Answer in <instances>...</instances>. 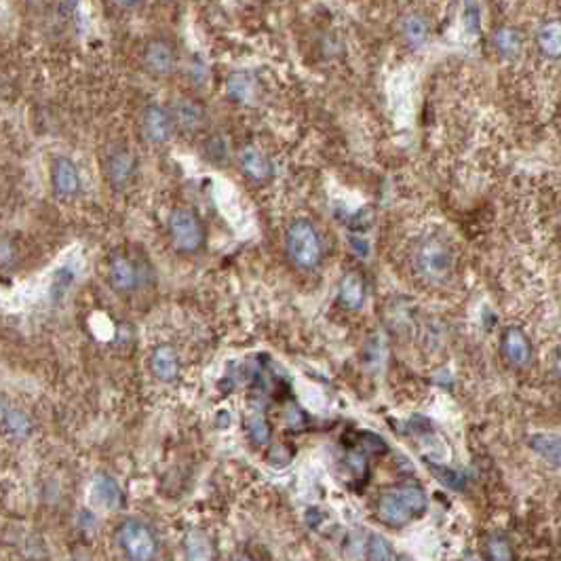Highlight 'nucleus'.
Segmentation results:
<instances>
[{
  "label": "nucleus",
  "mask_w": 561,
  "mask_h": 561,
  "mask_svg": "<svg viewBox=\"0 0 561 561\" xmlns=\"http://www.w3.org/2000/svg\"><path fill=\"white\" fill-rule=\"evenodd\" d=\"M91 494L97 507H104L108 510H116L123 504V492L110 475H97L96 482H93Z\"/></svg>",
  "instance_id": "obj_17"
},
{
  "label": "nucleus",
  "mask_w": 561,
  "mask_h": 561,
  "mask_svg": "<svg viewBox=\"0 0 561 561\" xmlns=\"http://www.w3.org/2000/svg\"><path fill=\"white\" fill-rule=\"evenodd\" d=\"M3 425H5V431H7L11 437H26V435L30 433V420L28 416L23 414V411L15 409V408H9L7 403H5V409H3Z\"/></svg>",
  "instance_id": "obj_22"
},
{
  "label": "nucleus",
  "mask_w": 561,
  "mask_h": 561,
  "mask_svg": "<svg viewBox=\"0 0 561 561\" xmlns=\"http://www.w3.org/2000/svg\"><path fill=\"white\" fill-rule=\"evenodd\" d=\"M249 435L258 446H268V439H271V428H268L266 418L262 414H253L249 418Z\"/></svg>",
  "instance_id": "obj_24"
},
{
  "label": "nucleus",
  "mask_w": 561,
  "mask_h": 561,
  "mask_svg": "<svg viewBox=\"0 0 561 561\" xmlns=\"http://www.w3.org/2000/svg\"><path fill=\"white\" fill-rule=\"evenodd\" d=\"M189 72H190V77H192V80H195L197 85H201L203 80L207 78V68H205L203 60H198V58H192V60H190Z\"/></svg>",
  "instance_id": "obj_29"
},
{
  "label": "nucleus",
  "mask_w": 561,
  "mask_h": 561,
  "mask_svg": "<svg viewBox=\"0 0 561 561\" xmlns=\"http://www.w3.org/2000/svg\"><path fill=\"white\" fill-rule=\"evenodd\" d=\"M463 26L469 36L482 34V7H479V0H464Z\"/></svg>",
  "instance_id": "obj_23"
},
{
  "label": "nucleus",
  "mask_w": 561,
  "mask_h": 561,
  "mask_svg": "<svg viewBox=\"0 0 561 561\" xmlns=\"http://www.w3.org/2000/svg\"><path fill=\"white\" fill-rule=\"evenodd\" d=\"M529 450L548 464H561V435L536 433L528 439Z\"/></svg>",
  "instance_id": "obj_19"
},
{
  "label": "nucleus",
  "mask_w": 561,
  "mask_h": 561,
  "mask_svg": "<svg viewBox=\"0 0 561 561\" xmlns=\"http://www.w3.org/2000/svg\"><path fill=\"white\" fill-rule=\"evenodd\" d=\"M133 173H135V157L129 151L118 148V151L108 154V159H106V178H108V182L115 186V189H121V186L129 184Z\"/></svg>",
  "instance_id": "obj_14"
},
{
  "label": "nucleus",
  "mask_w": 561,
  "mask_h": 561,
  "mask_svg": "<svg viewBox=\"0 0 561 561\" xmlns=\"http://www.w3.org/2000/svg\"><path fill=\"white\" fill-rule=\"evenodd\" d=\"M414 264L418 274L425 277L428 283H444L452 274L454 253L444 241L428 239L418 249Z\"/></svg>",
  "instance_id": "obj_3"
},
{
  "label": "nucleus",
  "mask_w": 561,
  "mask_h": 561,
  "mask_svg": "<svg viewBox=\"0 0 561 561\" xmlns=\"http://www.w3.org/2000/svg\"><path fill=\"white\" fill-rule=\"evenodd\" d=\"M428 501L425 490L418 485H403L392 492H386L378 501V517L386 526L401 528L414 517L427 513Z\"/></svg>",
  "instance_id": "obj_1"
},
{
  "label": "nucleus",
  "mask_w": 561,
  "mask_h": 561,
  "mask_svg": "<svg viewBox=\"0 0 561 561\" xmlns=\"http://www.w3.org/2000/svg\"><path fill=\"white\" fill-rule=\"evenodd\" d=\"M367 557L382 561V559H392L395 553H392V545L382 536H372L370 538V547H367Z\"/></svg>",
  "instance_id": "obj_25"
},
{
  "label": "nucleus",
  "mask_w": 561,
  "mask_h": 561,
  "mask_svg": "<svg viewBox=\"0 0 561 561\" xmlns=\"http://www.w3.org/2000/svg\"><path fill=\"white\" fill-rule=\"evenodd\" d=\"M285 247H288L290 260L302 271H310L321 262L323 245L315 226L307 220H296L285 236Z\"/></svg>",
  "instance_id": "obj_2"
},
{
  "label": "nucleus",
  "mask_w": 561,
  "mask_h": 561,
  "mask_svg": "<svg viewBox=\"0 0 561 561\" xmlns=\"http://www.w3.org/2000/svg\"><path fill=\"white\" fill-rule=\"evenodd\" d=\"M151 365H152L154 376H157L159 380H163V382H170V380L176 378L179 372V359H178L176 348L170 345H161L154 348Z\"/></svg>",
  "instance_id": "obj_18"
},
{
  "label": "nucleus",
  "mask_w": 561,
  "mask_h": 561,
  "mask_svg": "<svg viewBox=\"0 0 561 561\" xmlns=\"http://www.w3.org/2000/svg\"><path fill=\"white\" fill-rule=\"evenodd\" d=\"M53 189L60 197H74L80 190V178L77 165L70 159L58 157L51 165Z\"/></svg>",
  "instance_id": "obj_13"
},
{
  "label": "nucleus",
  "mask_w": 561,
  "mask_h": 561,
  "mask_svg": "<svg viewBox=\"0 0 561 561\" xmlns=\"http://www.w3.org/2000/svg\"><path fill=\"white\" fill-rule=\"evenodd\" d=\"M433 471L439 475V482L446 483L447 488L452 490H463L464 488V479L460 473L452 471V469H446V466H433Z\"/></svg>",
  "instance_id": "obj_28"
},
{
  "label": "nucleus",
  "mask_w": 561,
  "mask_h": 561,
  "mask_svg": "<svg viewBox=\"0 0 561 561\" xmlns=\"http://www.w3.org/2000/svg\"><path fill=\"white\" fill-rule=\"evenodd\" d=\"M534 45L545 60H561V17L542 22L534 32Z\"/></svg>",
  "instance_id": "obj_11"
},
{
  "label": "nucleus",
  "mask_w": 561,
  "mask_h": 561,
  "mask_svg": "<svg viewBox=\"0 0 561 561\" xmlns=\"http://www.w3.org/2000/svg\"><path fill=\"white\" fill-rule=\"evenodd\" d=\"M146 0H108V5H112V7L118 9V11H133L137 7H142Z\"/></svg>",
  "instance_id": "obj_31"
},
{
  "label": "nucleus",
  "mask_w": 561,
  "mask_h": 561,
  "mask_svg": "<svg viewBox=\"0 0 561 561\" xmlns=\"http://www.w3.org/2000/svg\"><path fill=\"white\" fill-rule=\"evenodd\" d=\"M171 115L176 121V129L184 131V133H195L207 121L205 106L192 97H178L171 106Z\"/></svg>",
  "instance_id": "obj_9"
},
{
  "label": "nucleus",
  "mask_w": 561,
  "mask_h": 561,
  "mask_svg": "<svg viewBox=\"0 0 561 561\" xmlns=\"http://www.w3.org/2000/svg\"><path fill=\"white\" fill-rule=\"evenodd\" d=\"M108 279L112 290L116 291H131L137 285L135 268L127 258H123V255H116V258L110 260Z\"/></svg>",
  "instance_id": "obj_20"
},
{
  "label": "nucleus",
  "mask_w": 561,
  "mask_h": 561,
  "mask_svg": "<svg viewBox=\"0 0 561 561\" xmlns=\"http://www.w3.org/2000/svg\"><path fill=\"white\" fill-rule=\"evenodd\" d=\"M142 66L152 77H171L179 66V53L176 42L167 36H152L142 47Z\"/></svg>",
  "instance_id": "obj_4"
},
{
  "label": "nucleus",
  "mask_w": 561,
  "mask_h": 561,
  "mask_svg": "<svg viewBox=\"0 0 561 561\" xmlns=\"http://www.w3.org/2000/svg\"><path fill=\"white\" fill-rule=\"evenodd\" d=\"M488 557L496 559V561H507L513 557V551H510V545L502 536H494L488 542Z\"/></svg>",
  "instance_id": "obj_26"
},
{
  "label": "nucleus",
  "mask_w": 561,
  "mask_h": 561,
  "mask_svg": "<svg viewBox=\"0 0 561 561\" xmlns=\"http://www.w3.org/2000/svg\"><path fill=\"white\" fill-rule=\"evenodd\" d=\"M80 7V0H58V9L64 17H72Z\"/></svg>",
  "instance_id": "obj_30"
},
{
  "label": "nucleus",
  "mask_w": 561,
  "mask_h": 561,
  "mask_svg": "<svg viewBox=\"0 0 561 561\" xmlns=\"http://www.w3.org/2000/svg\"><path fill=\"white\" fill-rule=\"evenodd\" d=\"M140 131L144 135L148 144L161 146L171 140L173 131H176V121H173L171 110H167L161 104H148L142 110L140 116Z\"/></svg>",
  "instance_id": "obj_7"
},
{
  "label": "nucleus",
  "mask_w": 561,
  "mask_h": 561,
  "mask_svg": "<svg viewBox=\"0 0 561 561\" xmlns=\"http://www.w3.org/2000/svg\"><path fill=\"white\" fill-rule=\"evenodd\" d=\"M492 49H494L501 60L513 61L523 51V34L515 26H509V23L498 26L492 32Z\"/></svg>",
  "instance_id": "obj_12"
},
{
  "label": "nucleus",
  "mask_w": 561,
  "mask_h": 561,
  "mask_svg": "<svg viewBox=\"0 0 561 561\" xmlns=\"http://www.w3.org/2000/svg\"><path fill=\"white\" fill-rule=\"evenodd\" d=\"M399 36L405 42V47L420 49L431 39V22L420 11H409L399 22Z\"/></svg>",
  "instance_id": "obj_10"
},
{
  "label": "nucleus",
  "mask_w": 561,
  "mask_h": 561,
  "mask_svg": "<svg viewBox=\"0 0 561 561\" xmlns=\"http://www.w3.org/2000/svg\"><path fill=\"white\" fill-rule=\"evenodd\" d=\"M285 420H288V425H290V427H294V428H298V427H302V422H304V416H302V411L296 408V405H291V408H290V411H288V414H285Z\"/></svg>",
  "instance_id": "obj_32"
},
{
  "label": "nucleus",
  "mask_w": 561,
  "mask_h": 561,
  "mask_svg": "<svg viewBox=\"0 0 561 561\" xmlns=\"http://www.w3.org/2000/svg\"><path fill=\"white\" fill-rule=\"evenodd\" d=\"M501 348L504 359L513 367H528L532 361V342H529L528 334L521 327H507L502 334Z\"/></svg>",
  "instance_id": "obj_8"
},
{
  "label": "nucleus",
  "mask_w": 561,
  "mask_h": 561,
  "mask_svg": "<svg viewBox=\"0 0 561 561\" xmlns=\"http://www.w3.org/2000/svg\"><path fill=\"white\" fill-rule=\"evenodd\" d=\"M118 545H121L124 553H127L129 559L148 561L157 557L159 542L154 538L152 529L142 521L135 520L124 521L121 529H118Z\"/></svg>",
  "instance_id": "obj_5"
},
{
  "label": "nucleus",
  "mask_w": 561,
  "mask_h": 561,
  "mask_svg": "<svg viewBox=\"0 0 561 561\" xmlns=\"http://www.w3.org/2000/svg\"><path fill=\"white\" fill-rule=\"evenodd\" d=\"M226 93L235 104H249L258 93V80L252 72L236 70L226 78Z\"/></svg>",
  "instance_id": "obj_16"
},
{
  "label": "nucleus",
  "mask_w": 561,
  "mask_h": 561,
  "mask_svg": "<svg viewBox=\"0 0 561 561\" xmlns=\"http://www.w3.org/2000/svg\"><path fill=\"white\" fill-rule=\"evenodd\" d=\"M11 260H14V253H11V243L5 241L3 243V268H9Z\"/></svg>",
  "instance_id": "obj_33"
},
{
  "label": "nucleus",
  "mask_w": 561,
  "mask_h": 561,
  "mask_svg": "<svg viewBox=\"0 0 561 561\" xmlns=\"http://www.w3.org/2000/svg\"><path fill=\"white\" fill-rule=\"evenodd\" d=\"M340 302L348 310H359L365 302V283L359 272H346L340 280Z\"/></svg>",
  "instance_id": "obj_21"
},
{
  "label": "nucleus",
  "mask_w": 561,
  "mask_h": 561,
  "mask_svg": "<svg viewBox=\"0 0 561 561\" xmlns=\"http://www.w3.org/2000/svg\"><path fill=\"white\" fill-rule=\"evenodd\" d=\"M239 165L243 173L253 182H266L272 178V163L264 152L253 146H245L239 152Z\"/></svg>",
  "instance_id": "obj_15"
},
{
  "label": "nucleus",
  "mask_w": 561,
  "mask_h": 561,
  "mask_svg": "<svg viewBox=\"0 0 561 561\" xmlns=\"http://www.w3.org/2000/svg\"><path fill=\"white\" fill-rule=\"evenodd\" d=\"M555 365H557V373H559V376H561V354H559V359H557V361H555Z\"/></svg>",
  "instance_id": "obj_34"
},
{
  "label": "nucleus",
  "mask_w": 561,
  "mask_h": 561,
  "mask_svg": "<svg viewBox=\"0 0 561 561\" xmlns=\"http://www.w3.org/2000/svg\"><path fill=\"white\" fill-rule=\"evenodd\" d=\"M170 235L173 247L184 253H192L203 243V226L190 209L178 207L170 216Z\"/></svg>",
  "instance_id": "obj_6"
},
{
  "label": "nucleus",
  "mask_w": 561,
  "mask_h": 561,
  "mask_svg": "<svg viewBox=\"0 0 561 561\" xmlns=\"http://www.w3.org/2000/svg\"><path fill=\"white\" fill-rule=\"evenodd\" d=\"M197 548V557L198 559H207L209 557V542L201 532H190L189 538H186V555H190Z\"/></svg>",
  "instance_id": "obj_27"
}]
</instances>
